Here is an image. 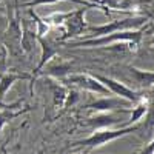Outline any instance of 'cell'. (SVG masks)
Here are the masks:
<instances>
[{"label": "cell", "instance_id": "1", "mask_svg": "<svg viewBox=\"0 0 154 154\" xmlns=\"http://www.w3.org/2000/svg\"><path fill=\"white\" fill-rule=\"evenodd\" d=\"M140 128V122L139 123H134V125H128V126H122V128H117V130H111V128H97L94 130V133L86 137V139H82V140H77L74 142L71 146H88V148H99L105 143H109L116 139H120V137H125L131 133H136Z\"/></svg>", "mask_w": 154, "mask_h": 154}, {"label": "cell", "instance_id": "2", "mask_svg": "<svg viewBox=\"0 0 154 154\" xmlns=\"http://www.w3.org/2000/svg\"><path fill=\"white\" fill-rule=\"evenodd\" d=\"M148 20H149L148 16L137 14V16H130V17L120 19V20H112L106 25H100V26H88L86 31L91 32V34H88V37H100V35L126 31V29H140L143 25H146Z\"/></svg>", "mask_w": 154, "mask_h": 154}, {"label": "cell", "instance_id": "3", "mask_svg": "<svg viewBox=\"0 0 154 154\" xmlns=\"http://www.w3.org/2000/svg\"><path fill=\"white\" fill-rule=\"evenodd\" d=\"M143 32L140 29H126V31H119V32H111L106 35H100V37H93V38H86L83 42H77V43H69V46H100V45H109L114 42H130L131 49H136L139 42L142 40Z\"/></svg>", "mask_w": 154, "mask_h": 154}, {"label": "cell", "instance_id": "4", "mask_svg": "<svg viewBox=\"0 0 154 154\" xmlns=\"http://www.w3.org/2000/svg\"><path fill=\"white\" fill-rule=\"evenodd\" d=\"M94 77H96V79H97L102 85H103L105 88H108V91H109L111 94L117 96V97H123V99H126V100H130L133 105L145 96V91H136V89L128 88L125 83L114 80V79H111V77L99 75V74H94Z\"/></svg>", "mask_w": 154, "mask_h": 154}, {"label": "cell", "instance_id": "5", "mask_svg": "<svg viewBox=\"0 0 154 154\" xmlns=\"http://www.w3.org/2000/svg\"><path fill=\"white\" fill-rule=\"evenodd\" d=\"M133 105L130 100H126L123 97H111V96H105L100 100H94L91 103H88L85 108L89 111H96V112H112L116 109L119 111H125L128 109L126 106Z\"/></svg>", "mask_w": 154, "mask_h": 154}, {"label": "cell", "instance_id": "6", "mask_svg": "<svg viewBox=\"0 0 154 154\" xmlns=\"http://www.w3.org/2000/svg\"><path fill=\"white\" fill-rule=\"evenodd\" d=\"M66 83H71V85H75L82 89H86L89 93H96V94H100V96H111V93L108 91V88H105L102 85L94 74H77V75H71L65 80Z\"/></svg>", "mask_w": 154, "mask_h": 154}, {"label": "cell", "instance_id": "7", "mask_svg": "<svg viewBox=\"0 0 154 154\" xmlns=\"http://www.w3.org/2000/svg\"><path fill=\"white\" fill-rule=\"evenodd\" d=\"M93 2L96 6L105 9V14L109 16V11L108 9H114V11H119V12H133L137 11L142 0H89Z\"/></svg>", "mask_w": 154, "mask_h": 154}, {"label": "cell", "instance_id": "8", "mask_svg": "<svg viewBox=\"0 0 154 154\" xmlns=\"http://www.w3.org/2000/svg\"><path fill=\"white\" fill-rule=\"evenodd\" d=\"M86 12V9H77V11H72V12H68V17L65 19V23L66 25V34L63 35L62 38H69V37H75V35H80L86 31V23H85V19H83V14Z\"/></svg>", "mask_w": 154, "mask_h": 154}, {"label": "cell", "instance_id": "9", "mask_svg": "<svg viewBox=\"0 0 154 154\" xmlns=\"http://www.w3.org/2000/svg\"><path fill=\"white\" fill-rule=\"evenodd\" d=\"M22 79H29L28 74H16V72H5L0 75V108H9V106H19L20 103H12V105H5L3 103V99L6 96V93L9 91V88L14 85L17 80H22Z\"/></svg>", "mask_w": 154, "mask_h": 154}, {"label": "cell", "instance_id": "10", "mask_svg": "<svg viewBox=\"0 0 154 154\" xmlns=\"http://www.w3.org/2000/svg\"><path fill=\"white\" fill-rule=\"evenodd\" d=\"M128 71H130V75L134 80V83L142 91H146V89H151L154 86V71L139 69L136 66H128Z\"/></svg>", "mask_w": 154, "mask_h": 154}, {"label": "cell", "instance_id": "11", "mask_svg": "<svg viewBox=\"0 0 154 154\" xmlns=\"http://www.w3.org/2000/svg\"><path fill=\"white\" fill-rule=\"evenodd\" d=\"M117 123H120V120L112 112H99V114L93 116V117L86 119V125L93 126L94 130H97V128H109Z\"/></svg>", "mask_w": 154, "mask_h": 154}, {"label": "cell", "instance_id": "12", "mask_svg": "<svg viewBox=\"0 0 154 154\" xmlns=\"http://www.w3.org/2000/svg\"><path fill=\"white\" fill-rule=\"evenodd\" d=\"M146 111H148V99H146V96H143L139 102H136V103H134V108H131V111H130V114H131L130 120H126L123 125L128 126V125L139 123L140 120L145 117Z\"/></svg>", "mask_w": 154, "mask_h": 154}, {"label": "cell", "instance_id": "13", "mask_svg": "<svg viewBox=\"0 0 154 154\" xmlns=\"http://www.w3.org/2000/svg\"><path fill=\"white\" fill-rule=\"evenodd\" d=\"M14 108H16V106H9V108H2V109H0V131L3 130V126H5L11 119H14V117H17V116L29 111V108H25V109H20V111H12Z\"/></svg>", "mask_w": 154, "mask_h": 154}, {"label": "cell", "instance_id": "14", "mask_svg": "<svg viewBox=\"0 0 154 154\" xmlns=\"http://www.w3.org/2000/svg\"><path fill=\"white\" fill-rule=\"evenodd\" d=\"M38 40H40V45H42V49H43V53H42V60H40V63H38V66L35 68V72H38L42 69V66L45 65V63L53 57L54 54H56V48L54 46H51L48 42H45V38H42V37H38Z\"/></svg>", "mask_w": 154, "mask_h": 154}, {"label": "cell", "instance_id": "15", "mask_svg": "<svg viewBox=\"0 0 154 154\" xmlns=\"http://www.w3.org/2000/svg\"><path fill=\"white\" fill-rule=\"evenodd\" d=\"M56 2H59V0H26V2H23V6H35V5H46ZM71 2H75V0H71Z\"/></svg>", "mask_w": 154, "mask_h": 154}, {"label": "cell", "instance_id": "16", "mask_svg": "<svg viewBox=\"0 0 154 154\" xmlns=\"http://www.w3.org/2000/svg\"><path fill=\"white\" fill-rule=\"evenodd\" d=\"M136 154H154V139L151 140L148 145H145L143 149H140V151L136 152Z\"/></svg>", "mask_w": 154, "mask_h": 154}, {"label": "cell", "instance_id": "17", "mask_svg": "<svg viewBox=\"0 0 154 154\" xmlns=\"http://www.w3.org/2000/svg\"><path fill=\"white\" fill-rule=\"evenodd\" d=\"M142 3H151V5H154V0H142Z\"/></svg>", "mask_w": 154, "mask_h": 154}, {"label": "cell", "instance_id": "18", "mask_svg": "<svg viewBox=\"0 0 154 154\" xmlns=\"http://www.w3.org/2000/svg\"><path fill=\"white\" fill-rule=\"evenodd\" d=\"M131 154H136V152H131Z\"/></svg>", "mask_w": 154, "mask_h": 154}]
</instances>
